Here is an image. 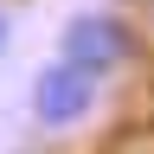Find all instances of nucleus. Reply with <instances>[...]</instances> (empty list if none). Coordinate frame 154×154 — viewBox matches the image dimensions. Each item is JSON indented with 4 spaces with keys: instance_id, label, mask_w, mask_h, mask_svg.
<instances>
[{
    "instance_id": "f257e3e1",
    "label": "nucleus",
    "mask_w": 154,
    "mask_h": 154,
    "mask_svg": "<svg viewBox=\"0 0 154 154\" xmlns=\"http://www.w3.org/2000/svg\"><path fill=\"white\" fill-rule=\"evenodd\" d=\"M51 58L84 71V77H96V84H116V77H128L148 58V26L135 13H122V7H77L58 26Z\"/></svg>"
},
{
    "instance_id": "f03ea898",
    "label": "nucleus",
    "mask_w": 154,
    "mask_h": 154,
    "mask_svg": "<svg viewBox=\"0 0 154 154\" xmlns=\"http://www.w3.org/2000/svg\"><path fill=\"white\" fill-rule=\"evenodd\" d=\"M103 103H109V84H96V77L58 64V58H45V64L32 71V84H26V116H32L45 135H77V128H90Z\"/></svg>"
},
{
    "instance_id": "7ed1b4c3",
    "label": "nucleus",
    "mask_w": 154,
    "mask_h": 154,
    "mask_svg": "<svg viewBox=\"0 0 154 154\" xmlns=\"http://www.w3.org/2000/svg\"><path fill=\"white\" fill-rule=\"evenodd\" d=\"M7 45H13V7L0 0V58H7Z\"/></svg>"
}]
</instances>
